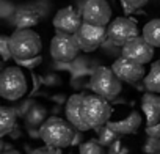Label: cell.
Masks as SVG:
<instances>
[{
	"mask_svg": "<svg viewBox=\"0 0 160 154\" xmlns=\"http://www.w3.org/2000/svg\"><path fill=\"white\" fill-rule=\"evenodd\" d=\"M144 152L146 154H157L160 149H158V138H154V137H148L144 146H143Z\"/></svg>",
	"mask_w": 160,
	"mask_h": 154,
	"instance_id": "25",
	"label": "cell"
},
{
	"mask_svg": "<svg viewBox=\"0 0 160 154\" xmlns=\"http://www.w3.org/2000/svg\"><path fill=\"white\" fill-rule=\"evenodd\" d=\"M80 46L77 43L75 35L69 33H58L50 41V55L57 61H72L78 55Z\"/></svg>",
	"mask_w": 160,
	"mask_h": 154,
	"instance_id": "7",
	"label": "cell"
},
{
	"mask_svg": "<svg viewBox=\"0 0 160 154\" xmlns=\"http://www.w3.org/2000/svg\"><path fill=\"white\" fill-rule=\"evenodd\" d=\"M10 46L14 60H28L35 58L42 50L41 36L32 28L16 30L10 36Z\"/></svg>",
	"mask_w": 160,
	"mask_h": 154,
	"instance_id": "3",
	"label": "cell"
},
{
	"mask_svg": "<svg viewBox=\"0 0 160 154\" xmlns=\"http://www.w3.org/2000/svg\"><path fill=\"white\" fill-rule=\"evenodd\" d=\"M77 129L60 116H49L47 121L39 127V137L47 146L53 148H68L72 145Z\"/></svg>",
	"mask_w": 160,
	"mask_h": 154,
	"instance_id": "1",
	"label": "cell"
},
{
	"mask_svg": "<svg viewBox=\"0 0 160 154\" xmlns=\"http://www.w3.org/2000/svg\"><path fill=\"white\" fill-rule=\"evenodd\" d=\"M77 43L80 46V50L83 52H94L107 38V27H98L83 22L80 30L75 33Z\"/></svg>",
	"mask_w": 160,
	"mask_h": 154,
	"instance_id": "9",
	"label": "cell"
},
{
	"mask_svg": "<svg viewBox=\"0 0 160 154\" xmlns=\"http://www.w3.org/2000/svg\"><path fill=\"white\" fill-rule=\"evenodd\" d=\"M141 110L148 126L160 123V96L157 93H146L141 98Z\"/></svg>",
	"mask_w": 160,
	"mask_h": 154,
	"instance_id": "13",
	"label": "cell"
},
{
	"mask_svg": "<svg viewBox=\"0 0 160 154\" xmlns=\"http://www.w3.org/2000/svg\"><path fill=\"white\" fill-rule=\"evenodd\" d=\"M41 21V13L36 8L32 7H22L19 10H16L14 16H13V22L16 25L18 30L22 28H32L35 25H38Z\"/></svg>",
	"mask_w": 160,
	"mask_h": 154,
	"instance_id": "16",
	"label": "cell"
},
{
	"mask_svg": "<svg viewBox=\"0 0 160 154\" xmlns=\"http://www.w3.org/2000/svg\"><path fill=\"white\" fill-rule=\"evenodd\" d=\"M141 123H143L141 113L137 112V110H132L126 118L118 120V121H108L107 124L113 131H116L119 135H132V134H137L138 132Z\"/></svg>",
	"mask_w": 160,
	"mask_h": 154,
	"instance_id": "14",
	"label": "cell"
},
{
	"mask_svg": "<svg viewBox=\"0 0 160 154\" xmlns=\"http://www.w3.org/2000/svg\"><path fill=\"white\" fill-rule=\"evenodd\" d=\"M78 154H104V146L99 143L98 138H90L80 145Z\"/></svg>",
	"mask_w": 160,
	"mask_h": 154,
	"instance_id": "22",
	"label": "cell"
},
{
	"mask_svg": "<svg viewBox=\"0 0 160 154\" xmlns=\"http://www.w3.org/2000/svg\"><path fill=\"white\" fill-rule=\"evenodd\" d=\"M82 98H83V93H77V95H72L68 102H66V120L80 132H85V131H90L83 121H82V116H80V104H82Z\"/></svg>",
	"mask_w": 160,
	"mask_h": 154,
	"instance_id": "15",
	"label": "cell"
},
{
	"mask_svg": "<svg viewBox=\"0 0 160 154\" xmlns=\"http://www.w3.org/2000/svg\"><path fill=\"white\" fill-rule=\"evenodd\" d=\"M141 36L152 46L160 47V19H151L144 27Z\"/></svg>",
	"mask_w": 160,
	"mask_h": 154,
	"instance_id": "19",
	"label": "cell"
},
{
	"mask_svg": "<svg viewBox=\"0 0 160 154\" xmlns=\"http://www.w3.org/2000/svg\"><path fill=\"white\" fill-rule=\"evenodd\" d=\"M80 13L83 22L91 25L108 27L112 22V8L107 0H83Z\"/></svg>",
	"mask_w": 160,
	"mask_h": 154,
	"instance_id": "6",
	"label": "cell"
},
{
	"mask_svg": "<svg viewBox=\"0 0 160 154\" xmlns=\"http://www.w3.org/2000/svg\"><path fill=\"white\" fill-rule=\"evenodd\" d=\"M90 88L93 90L94 95L113 101L122 90V82L119 77L113 72L112 68L108 66H99L94 69L91 79H90Z\"/></svg>",
	"mask_w": 160,
	"mask_h": 154,
	"instance_id": "5",
	"label": "cell"
},
{
	"mask_svg": "<svg viewBox=\"0 0 160 154\" xmlns=\"http://www.w3.org/2000/svg\"><path fill=\"white\" fill-rule=\"evenodd\" d=\"M96 132H98V140H99V143H101L104 148H110L116 140L121 138V135H119L116 131H113L108 124H104V126L98 127Z\"/></svg>",
	"mask_w": 160,
	"mask_h": 154,
	"instance_id": "21",
	"label": "cell"
},
{
	"mask_svg": "<svg viewBox=\"0 0 160 154\" xmlns=\"http://www.w3.org/2000/svg\"><path fill=\"white\" fill-rule=\"evenodd\" d=\"M146 134H148V137L160 138V123L155 126H146Z\"/></svg>",
	"mask_w": 160,
	"mask_h": 154,
	"instance_id": "29",
	"label": "cell"
},
{
	"mask_svg": "<svg viewBox=\"0 0 160 154\" xmlns=\"http://www.w3.org/2000/svg\"><path fill=\"white\" fill-rule=\"evenodd\" d=\"M121 2V5H122V8L126 10V11H129V13H132V11H137V10H141L149 0H119Z\"/></svg>",
	"mask_w": 160,
	"mask_h": 154,
	"instance_id": "24",
	"label": "cell"
},
{
	"mask_svg": "<svg viewBox=\"0 0 160 154\" xmlns=\"http://www.w3.org/2000/svg\"><path fill=\"white\" fill-rule=\"evenodd\" d=\"M144 87L151 93H160V61L151 64V69L144 77Z\"/></svg>",
	"mask_w": 160,
	"mask_h": 154,
	"instance_id": "20",
	"label": "cell"
},
{
	"mask_svg": "<svg viewBox=\"0 0 160 154\" xmlns=\"http://www.w3.org/2000/svg\"><path fill=\"white\" fill-rule=\"evenodd\" d=\"M47 109L41 104H33L25 113V121L32 127H41L47 121Z\"/></svg>",
	"mask_w": 160,
	"mask_h": 154,
	"instance_id": "18",
	"label": "cell"
},
{
	"mask_svg": "<svg viewBox=\"0 0 160 154\" xmlns=\"http://www.w3.org/2000/svg\"><path fill=\"white\" fill-rule=\"evenodd\" d=\"M0 54H2V60L3 61H8L13 57L11 46H10V36H7V35L0 36Z\"/></svg>",
	"mask_w": 160,
	"mask_h": 154,
	"instance_id": "23",
	"label": "cell"
},
{
	"mask_svg": "<svg viewBox=\"0 0 160 154\" xmlns=\"http://www.w3.org/2000/svg\"><path fill=\"white\" fill-rule=\"evenodd\" d=\"M28 82L21 66H8L0 74V96L7 101H18L27 95Z\"/></svg>",
	"mask_w": 160,
	"mask_h": 154,
	"instance_id": "4",
	"label": "cell"
},
{
	"mask_svg": "<svg viewBox=\"0 0 160 154\" xmlns=\"http://www.w3.org/2000/svg\"><path fill=\"white\" fill-rule=\"evenodd\" d=\"M158 149H160V138H158Z\"/></svg>",
	"mask_w": 160,
	"mask_h": 154,
	"instance_id": "31",
	"label": "cell"
},
{
	"mask_svg": "<svg viewBox=\"0 0 160 154\" xmlns=\"http://www.w3.org/2000/svg\"><path fill=\"white\" fill-rule=\"evenodd\" d=\"M18 121V113L11 107H0V137L8 135Z\"/></svg>",
	"mask_w": 160,
	"mask_h": 154,
	"instance_id": "17",
	"label": "cell"
},
{
	"mask_svg": "<svg viewBox=\"0 0 160 154\" xmlns=\"http://www.w3.org/2000/svg\"><path fill=\"white\" fill-rule=\"evenodd\" d=\"M157 154H160V151H158V152H157Z\"/></svg>",
	"mask_w": 160,
	"mask_h": 154,
	"instance_id": "32",
	"label": "cell"
},
{
	"mask_svg": "<svg viewBox=\"0 0 160 154\" xmlns=\"http://www.w3.org/2000/svg\"><path fill=\"white\" fill-rule=\"evenodd\" d=\"M108 154H129V148L122 143V140H116L110 148H108Z\"/></svg>",
	"mask_w": 160,
	"mask_h": 154,
	"instance_id": "26",
	"label": "cell"
},
{
	"mask_svg": "<svg viewBox=\"0 0 160 154\" xmlns=\"http://www.w3.org/2000/svg\"><path fill=\"white\" fill-rule=\"evenodd\" d=\"M121 54H122V57H126L129 60H133L140 64H146V63H151V60L154 57V47L143 36H137L135 39H132L122 46Z\"/></svg>",
	"mask_w": 160,
	"mask_h": 154,
	"instance_id": "12",
	"label": "cell"
},
{
	"mask_svg": "<svg viewBox=\"0 0 160 154\" xmlns=\"http://www.w3.org/2000/svg\"><path fill=\"white\" fill-rule=\"evenodd\" d=\"M41 61H42L41 55H38V57H35V58H28V60H16L18 66H24V68H28V69L36 68Z\"/></svg>",
	"mask_w": 160,
	"mask_h": 154,
	"instance_id": "27",
	"label": "cell"
},
{
	"mask_svg": "<svg viewBox=\"0 0 160 154\" xmlns=\"http://www.w3.org/2000/svg\"><path fill=\"white\" fill-rule=\"evenodd\" d=\"M112 69L119 77L121 82H127V84H137L138 80L146 77L144 64H140L126 57H119L118 60H115V63L112 64Z\"/></svg>",
	"mask_w": 160,
	"mask_h": 154,
	"instance_id": "11",
	"label": "cell"
},
{
	"mask_svg": "<svg viewBox=\"0 0 160 154\" xmlns=\"http://www.w3.org/2000/svg\"><path fill=\"white\" fill-rule=\"evenodd\" d=\"M112 105L107 99L98 95H83L80 104V116L88 129H98L107 124L112 118Z\"/></svg>",
	"mask_w": 160,
	"mask_h": 154,
	"instance_id": "2",
	"label": "cell"
},
{
	"mask_svg": "<svg viewBox=\"0 0 160 154\" xmlns=\"http://www.w3.org/2000/svg\"><path fill=\"white\" fill-rule=\"evenodd\" d=\"M83 24L82 13H78L74 7H64L57 11L53 16V27L58 33L75 35Z\"/></svg>",
	"mask_w": 160,
	"mask_h": 154,
	"instance_id": "10",
	"label": "cell"
},
{
	"mask_svg": "<svg viewBox=\"0 0 160 154\" xmlns=\"http://www.w3.org/2000/svg\"><path fill=\"white\" fill-rule=\"evenodd\" d=\"M2 154H21V152L18 149H14V148H8V149H3Z\"/></svg>",
	"mask_w": 160,
	"mask_h": 154,
	"instance_id": "30",
	"label": "cell"
},
{
	"mask_svg": "<svg viewBox=\"0 0 160 154\" xmlns=\"http://www.w3.org/2000/svg\"><path fill=\"white\" fill-rule=\"evenodd\" d=\"M32 154H61V149L60 148H53V146H44V148H39V149H35Z\"/></svg>",
	"mask_w": 160,
	"mask_h": 154,
	"instance_id": "28",
	"label": "cell"
},
{
	"mask_svg": "<svg viewBox=\"0 0 160 154\" xmlns=\"http://www.w3.org/2000/svg\"><path fill=\"white\" fill-rule=\"evenodd\" d=\"M107 35L116 46H124L138 36V27L130 18H116L107 27Z\"/></svg>",
	"mask_w": 160,
	"mask_h": 154,
	"instance_id": "8",
	"label": "cell"
}]
</instances>
